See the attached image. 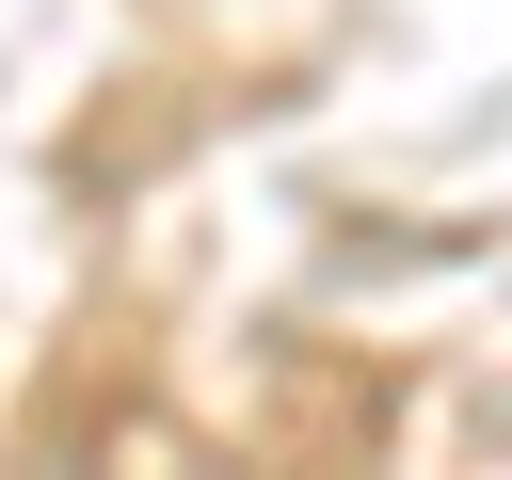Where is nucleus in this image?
Segmentation results:
<instances>
[]
</instances>
